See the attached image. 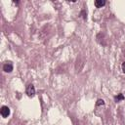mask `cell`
Instances as JSON below:
<instances>
[{
    "label": "cell",
    "mask_w": 125,
    "mask_h": 125,
    "mask_svg": "<svg viewBox=\"0 0 125 125\" xmlns=\"http://www.w3.org/2000/svg\"><path fill=\"white\" fill-rule=\"evenodd\" d=\"M25 91H26V94H27L28 97H33V96L35 95V88H34V86H33L32 84L27 85Z\"/></svg>",
    "instance_id": "6da1fadb"
},
{
    "label": "cell",
    "mask_w": 125,
    "mask_h": 125,
    "mask_svg": "<svg viewBox=\"0 0 125 125\" xmlns=\"http://www.w3.org/2000/svg\"><path fill=\"white\" fill-rule=\"evenodd\" d=\"M0 113H1L2 117L6 118V117H8L10 115V108L8 106H6V105H3L1 107V109H0Z\"/></svg>",
    "instance_id": "7a4b0ae2"
},
{
    "label": "cell",
    "mask_w": 125,
    "mask_h": 125,
    "mask_svg": "<svg viewBox=\"0 0 125 125\" xmlns=\"http://www.w3.org/2000/svg\"><path fill=\"white\" fill-rule=\"evenodd\" d=\"M3 70L5 72H11L13 70V64L11 62H7L3 64Z\"/></svg>",
    "instance_id": "3957f363"
},
{
    "label": "cell",
    "mask_w": 125,
    "mask_h": 125,
    "mask_svg": "<svg viewBox=\"0 0 125 125\" xmlns=\"http://www.w3.org/2000/svg\"><path fill=\"white\" fill-rule=\"evenodd\" d=\"M104 5H105V1H104V0H97V1H95V6L97 8H102Z\"/></svg>",
    "instance_id": "277c9868"
},
{
    "label": "cell",
    "mask_w": 125,
    "mask_h": 125,
    "mask_svg": "<svg viewBox=\"0 0 125 125\" xmlns=\"http://www.w3.org/2000/svg\"><path fill=\"white\" fill-rule=\"evenodd\" d=\"M114 100H115V102L116 103H118V102H120V101H122V100H124V95L123 94H118L117 96H115V98H114Z\"/></svg>",
    "instance_id": "5b68a950"
},
{
    "label": "cell",
    "mask_w": 125,
    "mask_h": 125,
    "mask_svg": "<svg viewBox=\"0 0 125 125\" xmlns=\"http://www.w3.org/2000/svg\"><path fill=\"white\" fill-rule=\"evenodd\" d=\"M104 102L103 100H98V101H97V104H96L97 106H99V105H104Z\"/></svg>",
    "instance_id": "8992f818"
},
{
    "label": "cell",
    "mask_w": 125,
    "mask_h": 125,
    "mask_svg": "<svg viewBox=\"0 0 125 125\" xmlns=\"http://www.w3.org/2000/svg\"><path fill=\"white\" fill-rule=\"evenodd\" d=\"M121 68H122L123 73H125V62H122V64H121Z\"/></svg>",
    "instance_id": "52a82bcc"
}]
</instances>
